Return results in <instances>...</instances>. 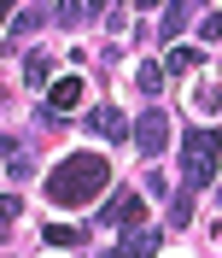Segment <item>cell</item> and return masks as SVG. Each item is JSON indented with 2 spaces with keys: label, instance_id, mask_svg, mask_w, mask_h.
<instances>
[{
  "label": "cell",
  "instance_id": "cell-4",
  "mask_svg": "<svg viewBox=\"0 0 222 258\" xmlns=\"http://www.w3.org/2000/svg\"><path fill=\"white\" fill-rule=\"evenodd\" d=\"M105 258H158V229H152V223H135V229H123V241L111 246Z\"/></svg>",
  "mask_w": 222,
  "mask_h": 258
},
{
  "label": "cell",
  "instance_id": "cell-6",
  "mask_svg": "<svg viewBox=\"0 0 222 258\" xmlns=\"http://www.w3.org/2000/svg\"><path fill=\"white\" fill-rule=\"evenodd\" d=\"M88 129H94V135H105V141H129V135H135V123H129L123 112H117V106H94V112H88Z\"/></svg>",
  "mask_w": 222,
  "mask_h": 258
},
{
  "label": "cell",
  "instance_id": "cell-14",
  "mask_svg": "<svg viewBox=\"0 0 222 258\" xmlns=\"http://www.w3.org/2000/svg\"><path fill=\"white\" fill-rule=\"evenodd\" d=\"M193 194H199V188H181L170 200V223H187V217H193Z\"/></svg>",
  "mask_w": 222,
  "mask_h": 258
},
{
  "label": "cell",
  "instance_id": "cell-5",
  "mask_svg": "<svg viewBox=\"0 0 222 258\" xmlns=\"http://www.w3.org/2000/svg\"><path fill=\"white\" fill-rule=\"evenodd\" d=\"M99 223H111V229H135V223H146V211H141V194H111V206L99 211Z\"/></svg>",
  "mask_w": 222,
  "mask_h": 258
},
{
  "label": "cell",
  "instance_id": "cell-8",
  "mask_svg": "<svg viewBox=\"0 0 222 258\" xmlns=\"http://www.w3.org/2000/svg\"><path fill=\"white\" fill-rule=\"evenodd\" d=\"M187 6H181V0H175V6H164V18H158V30H152V35H164V41H175V35H181V30H187Z\"/></svg>",
  "mask_w": 222,
  "mask_h": 258
},
{
  "label": "cell",
  "instance_id": "cell-9",
  "mask_svg": "<svg viewBox=\"0 0 222 258\" xmlns=\"http://www.w3.org/2000/svg\"><path fill=\"white\" fill-rule=\"evenodd\" d=\"M193 112H222V88H216V82H193Z\"/></svg>",
  "mask_w": 222,
  "mask_h": 258
},
{
  "label": "cell",
  "instance_id": "cell-21",
  "mask_svg": "<svg viewBox=\"0 0 222 258\" xmlns=\"http://www.w3.org/2000/svg\"><path fill=\"white\" fill-rule=\"evenodd\" d=\"M141 6H146V12H152V6H164V0H141Z\"/></svg>",
  "mask_w": 222,
  "mask_h": 258
},
{
  "label": "cell",
  "instance_id": "cell-15",
  "mask_svg": "<svg viewBox=\"0 0 222 258\" xmlns=\"http://www.w3.org/2000/svg\"><path fill=\"white\" fill-rule=\"evenodd\" d=\"M82 241V229H70V223H47V246H76Z\"/></svg>",
  "mask_w": 222,
  "mask_h": 258
},
{
  "label": "cell",
  "instance_id": "cell-12",
  "mask_svg": "<svg viewBox=\"0 0 222 258\" xmlns=\"http://www.w3.org/2000/svg\"><path fill=\"white\" fill-rule=\"evenodd\" d=\"M53 18H59L64 30H76L82 18H88V6H82V0H59V6H53Z\"/></svg>",
  "mask_w": 222,
  "mask_h": 258
},
{
  "label": "cell",
  "instance_id": "cell-13",
  "mask_svg": "<svg viewBox=\"0 0 222 258\" xmlns=\"http://www.w3.org/2000/svg\"><path fill=\"white\" fill-rule=\"evenodd\" d=\"M135 82H141L146 94H158V88H164V64H152V59H146L141 71H135Z\"/></svg>",
  "mask_w": 222,
  "mask_h": 258
},
{
  "label": "cell",
  "instance_id": "cell-7",
  "mask_svg": "<svg viewBox=\"0 0 222 258\" xmlns=\"http://www.w3.org/2000/svg\"><path fill=\"white\" fill-rule=\"evenodd\" d=\"M76 106H82V77H59L47 94V112L59 117V112H76Z\"/></svg>",
  "mask_w": 222,
  "mask_h": 258
},
{
  "label": "cell",
  "instance_id": "cell-19",
  "mask_svg": "<svg viewBox=\"0 0 222 258\" xmlns=\"http://www.w3.org/2000/svg\"><path fill=\"white\" fill-rule=\"evenodd\" d=\"M0 217H6V229H12L18 217H24V206H18V194H6V200H0Z\"/></svg>",
  "mask_w": 222,
  "mask_h": 258
},
{
  "label": "cell",
  "instance_id": "cell-18",
  "mask_svg": "<svg viewBox=\"0 0 222 258\" xmlns=\"http://www.w3.org/2000/svg\"><path fill=\"white\" fill-rule=\"evenodd\" d=\"M199 35H205V41H222V12H205V24H199Z\"/></svg>",
  "mask_w": 222,
  "mask_h": 258
},
{
  "label": "cell",
  "instance_id": "cell-3",
  "mask_svg": "<svg viewBox=\"0 0 222 258\" xmlns=\"http://www.w3.org/2000/svg\"><path fill=\"white\" fill-rule=\"evenodd\" d=\"M135 147H141L146 159H158L164 147H170V117H164L158 106H146V112L135 117Z\"/></svg>",
  "mask_w": 222,
  "mask_h": 258
},
{
  "label": "cell",
  "instance_id": "cell-22",
  "mask_svg": "<svg viewBox=\"0 0 222 258\" xmlns=\"http://www.w3.org/2000/svg\"><path fill=\"white\" fill-rule=\"evenodd\" d=\"M88 6H111V0H88Z\"/></svg>",
  "mask_w": 222,
  "mask_h": 258
},
{
  "label": "cell",
  "instance_id": "cell-16",
  "mask_svg": "<svg viewBox=\"0 0 222 258\" xmlns=\"http://www.w3.org/2000/svg\"><path fill=\"white\" fill-rule=\"evenodd\" d=\"M193 64H205L199 47H170V71H193Z\"/></svg>",
  "mask_w": 222,
  "mask_h": 258
},
{
  "label": "cell",
  "instance_id": "cell-10",
  "mask_svg": "<svg viewBox=\"0 0 222 258\" xmlns=\"http://www.w3.org/2000/svg\"><path fill=\"white\" fill-rule=\"evenodd\" d=\"M47 71H53V53H30V59H24V82H30V88H41Z\"/></svg>",
  "mask_w": 222,
  "mask_h": 258
},
{
  "label": "cell",
  "instance_id": "cell-11",
  "mask_svg": "<svg viewBox=\"0 0 222 258\" xmlns=\"http://www.w3.org/2000/svg\"><path fill=\"white\" fill-rule=\"evenodd\" d=\"M6 176H12V182L30 176V153H24V147H12V135H6Z\"/></svg>",
  "mask_w": 222,
  "mask_h": 258
},
{
  "label": "cell",
  "instance_id": "cell-1",
  "mask_svg": "<svg viewBox=\"0 0 222 258\" xmlns=\"http://www.w3.org/2000/svg\"><path fill=\"white\" fill-rule=\"evenodd\" d=\"M105 182H111L105 153H70V159L47 176V200L53 206H88L94 194H105Z\"/></svg>",
  "mask_w": 222,
  "mask_h": 258
},
{
  "label": "cell",
  "instance_id": "cell-17",
  "mask_svg": "<svg viewBox=\"0 0 222 258\" xmlns=\"http://www.w3.org/2000/svg\"><path fill=\"white\" fill-rule=\"evenodd\" d=\"M35 24H41V12H18V18H12V24H6V30H12V35H30V30H35ZM12 35H6V41H12Z\"/></svg>",
  "mask_w": 222,
  "mask_h": 258
},
{
  "label": "cell",
  "instance_id": "cell-2",
  "mask_svg": "<svg viewBox=\"0 0 222 258\" xmlns=\"http://www.w3.org/2000/svg\"><path fill=\"white\" fill-rule=\"evenodd\" d=\"M216 159H222V135L216 129H187L181 135V170H187V188H205L216 176Z\"/></svg>",
  "mask_w": 222,
  "mask_h": 258
},
{
  "label": "cell",
  "instance_id": "cell-20",
  "mask_svg": "<svg viewBox=\"0 0 222 258\" xmlns=\"http://www.w3.org/2000/svg\"><path fill=\"white\" fill-rule=\"evenodd\" d=\"M0 6H6V18H12V6H18V0H0Z\"/></svg>",
  "mask_w": 222,
  "mask_h": 258
}]
</instances>
